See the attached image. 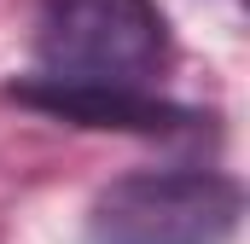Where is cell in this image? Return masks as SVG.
<instances>
[{
  "mask_svg": "<svg viewBox=\"0 0 250 244\" xmlns=\"http://www.w3.org/2000/svg\"><path fill=\"white\" fill-rule=\"evenodd\" d=\"M35 64L59 87H151L175 64L157 0H41Z\"/></svg>",
  "mask_w": 250,
  "mask_h": 244,
  "instance_id": "cell-1",
  "label": "cell"
},
{
  "mask_svg": "<svg viewBox=\"0 0 250 244\" xmlns=\"http://www.w3.org/2000/svg\"><path fill=\"white\" fill-rule=\"evenodd\" d=\"M245 186L221 169H134L99 186L87 244H233Z\"/></svg>",
  "mask_w": 250,
  "mask_h": 244,
  "instance_id": "cell-2",
  "label": "cell"
},
{
  "mask_svg": "<svg viewBox=\"0 0 250 244\" xmlns=\"http://www.w3.org/2000/svg\"><path fill=\"white\" fill-rule=\"evenodd\" d=\"M6 99L41 111V117L76 122V128H117V134H187L198 128L192 105L163 99L157 87H59V81H12Z\"/></svg>",
  "mask_w": 250,
  "mask_h": 244,
  "instance_id": "cell-3",
  "label": "cell"
}]
</instances>
